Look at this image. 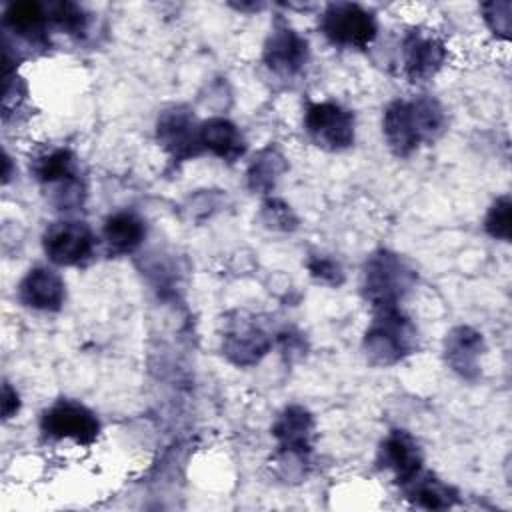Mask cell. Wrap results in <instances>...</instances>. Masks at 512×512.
Wrapping results in <instances>:
<instances>
[{"mask_svg":"<svg viewBox=\"0 0 512 512\" xmlns=\"http://www.w3.org/2000/svg\"><path fill=\"white\" fill-rule=\"evenodd\" d=\"M480 10H482V18H484L486 26L492 30V34L506 40L510 36L512 4L508 0H492V2H484L480 6Z\"/></svg>","mask_w":512,"mask_h":512,"instance_id":"cell-26","label":"cell"},{"mask_svg":"<svg viewBox=\"0 0 512 512\" xmlns=\"http://www.w3.org/2000/svg\"><path fill=\"white\" fill-rule=\"evenodd\" d=\"M484 350V336L470 326H454L444 338V360L464 380H476L480 376Z\"/></svg>","mask_w":512,"mask_h":512,"instance_id":"cell-17","label":"cell"},{"mask_svg":"<svg viewBox=\"0 0 512 512\" xmlns=\"http://www.w3.org/2000/svg\"><path fill=\"white\" fill-rule=\"evenodd\" d=\"M200 144L204 152L224 162H236L246 152V138L240 128L222 116H212L200 124Z\"/></svg>","mask_w":512,"mask_h":512,"instance_id":"cell-19","label":"cell"},{"mask_svg":"<svg viewBox=\"0 0 512 512\" xmlns=\"http://www.w3.org/2000/svg\"><path fill=\"white\" fill-rule=\"evenodd\" d=\"M42 250L54 266H82L96 250V234L84 220H58L44 230Z\"/></svg>","mask_w":512,"mask_h":512,"instance_id":"cell-10","label":"cell"},{"mask_svg":"<svg viewBox=\"0 0 512 512\" xmlns=\"http://www.w3.org/2000/svg\"><path fill=\"white\" fill-rule=\"evenodd\" d=\"M448 48L444 40L428 28L412 26L400 40L402 76L412 84L432 80L446 64Z\"/></svg>","mask_w":512,"mask_h":512,"instance_id":"cell-9","label":"cell"},{"mask_svg":"<svg viewBox=\"0 0 512 512\" xmlns=\"http://www.w3.org/2000/svg\"><path fill=\"white\" fill-rule=\"evenodd\" d=\"M400 490L412 506L424 510H448L458 504V490L424 468L408 482L400 484Z\"/></svg>","mask_w":512,"mask_h":512,"instance_id":"cell-18","label":"cell"},{"mask_svg":"<svg viewBox=\"0 0 512 512\" xmlns=\"http://www.w3.org/2000/svg\"><path fill=\"white\" fill-rule=\"evenodd\" d=\"M200 124L194 110L188 106H170L160 112L156 120V142L174 160L186 162L200 156Z\"/></svg>","mask_w":512,"mask_h":512,"instance_id":"cell-11","label":"cell"},{"mask_svg":"<svg viewBox=\"0 0 512 512\" xmlns=\"http://www.w3.org/2000/svg\"><path fill=\"white\" fill-rule=\"evenodd\" d=\"M484 230L494 240L510 242V236H512V202H510L508 194L498 196L490 204V208L484 216Z\"/></svg>","mask_w":512,"mask_h":512,"instance_id":"cell-23","label":"cell"},{"mask_svg":"<svg viewBox=\"0 0 512 512\" xmlns=\"http://www.w3.org/2000/svg\"><path fill=\"white\" fill-rule=\"evenodd\" d=\"M286 168L288 162L284 154L276 146L268 144L266 148L258 150L250 160L246 170V184L252 192L268 194L274 190L278 178L286 172Z\"/></svg>","mask_w":512,"mask_h":512,"instance_id":"cell-21","label":"cell"},{"mask_svg":"<svg viewBox=\"0 0 512 512\" xmlns=\"http://www.w3.org/2000/svg\"><path fill=\"white\" fill-rule=\"evenodd\" d=\"M270 434L276 440L278 454L284 460L290 458L296 462H306L314 450L316 420L302 404H288L272 422Z\"/></svg>","mask_w":512,"mask_h":512,"instance_id":"cell-12","label":"cell"},{"mask_svg":"<svg viewBox=\"0 0 512 512\" xmlns=\"http://www.w3.org/2000/svg\"><path fill=\"white\" fill-rule=\"evenodd\" d=\"M446 130V110L430 94L392 100L382 114V134L390 152L406 158L434 144Z\"/></svg>","mask_w":512,"mask_h":512,"instance_id":"cell-1","label":"cell"},{"mask_svg":"<svg viewBox=\"0 0 512 512\" xmlns=\"http://www.w3.org/2000/svg\"><path fill=\"white\" fill-rule=\"evenodd\" d=\"M2 26L6 36H12L28 46L46 48L48 46V12L46 6L36 0H22L10 2L4 8Z\"/></svg>","mask_w":512,"mask_h":512,"instance_id":"cell-16","label":"cell"},{"mask_svg":"<svg viewBox=\"0 0 512 512\" xmlns=\"http://www.w3.org/2000/svg\"><path fill=\"white\" fill-rule=\"evenodd\" d=\"M40 432L48 440H72L78 446H92L100 436V420L82 402L60 398L40 414Z\"/></svg>","mask_w":512,"mask_h":512,"instance_id":"cell-8","label":"cell"},{"mask_svg":"<svg viewBox=\"0 0 512 512\" xmlns=\"http://www.w3.org/2000/svg\"><path fill=\"white\" fill-rule=\"evenodd\" d=\"M416 282L418 272L404 256L388 248H378L362 266L360 292L374 310L392 308L400 306V302L414 290Z\"/></svg>","mask_w":512,"mask_h":512,"instance_id":"cell-3","label":"cell"},{"mask_svg":"<svg viewBox=\"0 0 512 512\" xmlns=\"http://www.w3.org/2000/svg\"><path fill=\"white\" fill-rule=\"evenodd\" d=\"M46 12H48L50 24L68 36H84L88 32L90 14L76 2H70V0L48 2Z\"/></svg>","mask_w":512,"mask_h":512,"instance_id":"cell-22","label":"cell"},{"mask_svg":"<svg viewBox=\"0 0 512 512\" xmlns=\"http://www.w3.org/2000/svg\"><path fill=\"white\" fill-rule=\"evenodd\" d=\"M310 62L308 40L278 16L262 46V64L278 80H296Z\"/></svg>","mask_w":512,"mask_h":512,"instance_id":"cell-7","label":"cell"},{"mask_svg":"<svg viewBox=\"0 0 512 512\" xmlns=\"http://www.w3.org/2000/svg\"><path fill=\"white\" fill-rule=\"evenodd\" d=\"M18 302L36 312H58L66 300V282L50 266L30 268L16 286Z\"/></svg>","mask_w":512,"mask_h":512,"instance_id":"cell-15","label":"cell"},{"mask_svg":"<svg viewBox=\"0 0 512 512\" xmlns=\"http://www.w3.org/2000/svg\"><path fill=\"white\" fill-rule=\"evenodd\" d=\"M376 466L378 470L388 472L400 486L424 468L422 446L408 430L394 428L382 438L378 446Z\"/></svg>","mask_w":512,"mask_h":512,"instance_id":"cell-14","label":"cell"},{"mask_svg":"<svg viewBox=\"0 0 512 512\" xmlns=\"http://www.w3.org/2000/svg\"><path fill=\"white\" fill-rule=\"evenodd\" d=\"M420 348V332L414 320L400 308H380L364 332L362 350L374 366H394Z\"/></svg>","mask_w":512,"mask_h":512,"instance_id":"cell-2","label":"cell"},{"mask_svg":"<svg viewBox=\"0 0 512 512\" xmlns=\"http://www.w3.org/2000/svg\"><path fill=\"white\" fill-rule=\"evenodd\" d=\"M30 174L60 210H76L84 202L78 156L66 146H50L30 158Z\"/></svg>","mask_w":512,"mask_h":512,"instance_id":"cell-4","label":"cell"},{"mask_svg":"<svg viewBox=\"0 0 512 512\" xmlns=\"http://www.w3.org/2000/svg\"><path fill=\"white\" fill-rule=\"evenodd\" d=\"M306 268L310 272V276L320 282V284H326V286H340L344 282V268L342 264L330 256V254H324V252H312L306 260Z\"/></svg>","mask_w":512,"mask_h":512,"instance_id":"cell-25","label":"cell"},{"mask_svg":"<svg viewBox=\"0 0 512 512\" xmlns=\"http://www.w3.org/2000/svg\"><path fill=\"white\" fill-rule=\"evenodd\" d=\"M20 404H22L20 394L8 380H4V384H2V418H4V422L18 414Z\"/></svg>","mask_w":512,"mask_h":512,"instance_id":"cell-27","label":"cell"},{"mask_svg":"<svg viewBox=\"0 0 512 512\" xmlns=\"http://www.w3.org/2000/svg\"><path fill=\"white\" fill-rule=\"evenodd\" d=\"M258 218H260L262 226L268 230L292 232L298 228V216L294 214L290 204H286L280 198H266L260 206Z\"/></svg>","mask_w":512,"mask_h":512,"instance_id":"cell-24","label":"cell"},{"mask_svg":"<svg viewBox=\"0 0 512 512\" xmlns=\"http://www.w3.org/2000/svg\"><path fill=\"white\" fill-rule=\"evenodd\" d=\"M10 180V156L4 154V184Z\"/></svg>","mask_w":512,"mask_h":512,"instance_id":"cell-28","label":"cell"},{"mask_svg":"<svg viewBox=\"0 0 512 512\" xmlns=\"http://www.w3.org/2000/svg\"><path fill=\"white\" fill-rule=\"evenodd\" d=\"M146 238V222L132 210L112 212L102 224V240L110 254H130Z\"/></svg>","mask_w":512,"mask_h":512,"instance_id":"cell-20","label":"cell"},{"mask_svg":"<svg viewBox=\"0 0 512 512\" xmlns=\"http://www.w3.org/2000/svg\"><path fill=\"white\" fill-rule=\"evenodd\" d=\"M302 126L314 146L328 152L348 150L356 140V118L336 100L306 102Z\"/></svg>","mask_w":512,"mask_h":512,"instance_id":"cell-6","label":"cell"},{"mask_svg":"<svg viewBox=\"0 0 512 512\" xmlns=\"http://www.w3.org/2000/svg\"><path fill=\"white\" fill-rule=\"evenodd\" d=\"M272 348V336L256 318L236 312L222 334V354L236 366L258 364Z\"/></svg>","mask_w":512,"mask_h":512,"instance_id":"cell-13","label":"cell"},{"mask_svg":"<svg viewBox=\"0 0 512 512\" xmlns=\"http://www.w3.org/2000/svg\"><path fill=\"white\" fill-rule=\"evenodd\" d=\"M318 28L332 46L364 50L378 34V20L356 2H330L318 16Z\"/></svg>","mask_w":512,"mask_h":512,"instance_id":"cell-5","label":"cell"}]
</instances>
